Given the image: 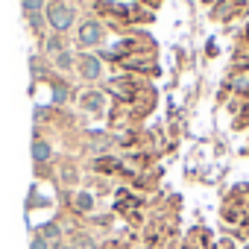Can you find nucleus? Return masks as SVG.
<instances>
[{"mask_svg":"<svg viewBox=\"0 0 249 249\" xmlns=\"http://www.w3.org/2000/svg\"><path fill=\"white\" fill-rule=\"evenodd\" d=\"M47 21H50V27H53L56 33H65V30L73 24V12H71L68 6H62V3H50V9H47Z\"/></svg>","mask_w":249,"mask_h":249,"instance_id":"nucleus-1","label":"nucleus"},{"mask_svg":"<svg viewBox=\"0 0 249 249\" xmlns=\"http://www.w3.org/2000/svg\"><path fill=\"white\" fill-rule=\"evenodd\" d=\"M79 68H82L79 73H82L85 79H97V76H100V62H97L94 56H82V62H79Z\"/></svg>","mask_w":249,"mask_h":249,"instance_id":"nucleus-2","label":"nucleus"},{"mask_svg":"<svg viewBox=\"0 0 249 249\" xmlns=\"http://www.w3.org/2000/svg\"><path fill=\"white\" fill-rule=\"evenodd\" d=\"M100 24H85L82 30H79V38H82V44H97L100 41Z\"/></svg>","mask_w":249,"mask_h":249,"instance_id":"nucleus-3","label":"nucleus"},{"mask_svg":"<svg viewBox=\"0 0 249 249\" xmlns=\"http://www.w3.org/2000/svg\"><path fill=\"white\" fill-rule=\"evenodd\" d=\"M33 159L36 161H47L50 159V144L47 141H36L33 144Z\"/></svg>","mask_w":249,"mask_h":249,"instance_id":"nucleus-4","label":"nucleus"},{"mask_svg":"<svg viewBox=\"0 0 249 249\" xmlns=\"http://www.w3.org/2000/svg\"><path fill=\"white\" fill-rule=\"evenodd\" d=\"M76 208H79V211H91V208H94V199H91L88 194H79V196H76Z\"/></svg>","mask_w":249,"mask_h":249,"instance_id":"nucleus-5","label":"nucleus"},{"mask_svg":"<svg viewBox=\"0 0 249 249\" xmlns=\"http://www.w3.org/2000/svg\"><path fill=\"white\" fill-rule=\"evenodd\" d=\"M71 62H73V59H71V53H68V50H62V53L56 56V65H59V68H71Z\"/></svg>","mask_w":249,"mask_h":249,"instance_id":"nucleus-6","label":"nucleus"},{"mask_svg":"<svg viewBox=\"0 0 249 249\" xmlns=\"http://www.w3.org/2000/svg\"><path fill=\"white\" fill-rule=\"evenodd\" d=\"M41 9V0H24V12L27 15H33V12H38Z\"/></svg>","mask_w":249,"mask_h":249,"instance_id":"nucleus-7","label":"nucleus"},{"mask_svg":"<svg viewBox=\"0 0 249 249\" xmlns=\"http://www.w3.org/2000/svg\"><path fill=\"white\" fill-rule=\"evenodd\" d=\"M30 249H50V243H47L44 234H38V237H33V246H30Z\"/></svg>","mask_w":249,"mask_h":249,"instance_id":"nucleus-8","label":"nucleus"},{"mask_svg":"<svg viewBox=\"0 0 249 249\" xmlns=\"http://www.w3.org/2000/svg\"><path fill=\"white\" fill-rule=\"evenodd\" d=\"M30 24H33L36 30H38V27H44V18H41V12H33V15H30Z\"/></svg>","mask_w":249,"mask_h":249,"instance_id":"nucleus-9","label":"nucleus"},{"mask_svg":"<svg viewBox=\"0 0 249 249\" xmlns=\"http://www.w3.org/2000/svg\"><path fill=\"white\" fill-rule=\"evenodd\" d=\"M47 50H53V53H62V41H59V38H50V41H47Z\"/></svg>","mask_w":249,"mask_h":249,"instance_id":"nucleus-10","label":"nucleus"},{"mask_svg":"<svg viewBox=\"0 0 249 249\" xmlns=\"http://www.w3.org/2000/svg\"><path fill=\"white\" fill-rule=\"evenodd\" d=\"M44 237H59V226H56V223H50V226L44 229Z\"/></svg>","mask_w":249,"mask_h":249,"instance_id":"nucleus-11","label":"nucleus"}]
</instances>
